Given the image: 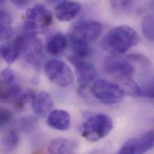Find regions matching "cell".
<instances>
[{
	"mask_svg": "<svg viewBox=\"0 0 154 154\" xmlns=\"http://www.w3.org/2000/svg\"><path fill=\"white\" fill-rule=\"evenodd\" d=\"M140 41L137 32L131 27L122 25L115 27L103 37V49L114 54H123Z\"/></svg>",
	"mask_w": 154,
	"mask_h": 154,
	"instance_id": "1",
	"label": "cell"
},
{
	"mask_svg": "<svg viewBox=\"0 0 154 154\" xmlns=\"http://www.w3.org/2000/svg\"><path fill=\"white\" fill-rule=\"evenodd\" d=\"M113 125L110 116L104 113H98L82 124L81 134L86 140L96 142L106 137L112 131Z\"/></svg>",
	"mask_w": 154,
	"mask_h": 154,
	"instance_id": "2",
	"label": "cell"
},
{
	"mask_svg": "<svg viewBox=\"0 0 154 154\" xmlns=\"http://www.w3.org/2000/svg\"><path fill=\"white\" fill-rule=\"evenodd\" d=\"M91 90L97 100L107 105L121 102L125 94L120 85L103 79L94 81Z\"/></svg>",
	"mask_w": 154,
	"mask_h": 154,
	"instance_id": "3",
	"label": "cell"
},
{
	"mask_svg": "<svg viewBox=\"0 0 154 154\" xmlns=\"http://www.w3.org/2000/svg\"><path fill=\"white\" fill-rule=\"evenodd\" d=\"M44 71L48 78L60 87H67L74 80V75L69 66L63 61L52 60L46 63Z\"/></svg>",
	"mask_w": 154,
	"mask_h": 154,
	"instance_id": "4",
	"label": "cell"
},
{
	"mask_svg": "<svg viewBox=\"0 0 154 154\" xmlns=\"http://www.w3.org/2000/svg\"><path fill=\"white\" fill-rule=\"evenodd\" d=\"M103 31V25L100 22L92 20H82L73 25L69 35L89 43L98 38Z\"/></svg>",
	"mask_w": 154,
	"mask_h": 154,
	"instance_id": "5",
	"label": "cell"
},
{
	"mask_svg": "<svg viewBox=\"0 0 154 154\" xmlns=\"http://www.w3.org/2000/svg\"><path fill=\"white\" fill-rule=\"evenodd\" d=\"M154 136L152 131H149L140 137L133 138L126 141L119 148L121 154H142L154 148Z\"/></svg>",
	"mask_w": 154,
	"mask_h": 154,
	"instance_id": "6",
	"label": "cell"
},
{
	"mask_svg": "<svg viewBox=\"0 0 154 154\" xmlns=\"http://www.w3.org/2000/svg\"><path fill=\"white\" fill-rule=\"evenodd\" d=\"M69 60L75 66L80 89H85L91 82L95 81L98 73L95 67L92 64L73 56L69 57Z\"/></svg>",
	"mask_w": 154,
	"mask_h": 154,
	"instance_id": "7",
	"label": "cell"
},
{
	"mask_svg": "<svg viewBox=\"0 0 154 154\" xmlns=\"http://www.w3.org/2000/svg\"><path fill=\"white\" fill-rule=\"evenodd\" d=\"M106 72L120 79L131 78L134 69L133 66L126 59L117 55L107 58L104 63Z\"/></svg>",
	"mask_w": 154,
	"mask_h": 154,
	"instance_id": "8",
	"label": "cell"
},
{
	"mask_svg": "<svg viewBox=\"0 0 154 154\" xmlns=\"http://www.w3.org/2000/svg\"><path fill=\"white\" fill-rule=\"evenodd\" d=\"M42 42L37 38H28L22 52L26 61L33 66H39L43 60Z\"/></svg>",
	"mask_w": 154,
	"mask_h": 154,
	"instance_id": "9",
	"label": "cell"
},
{
	"mask_svg": "<svg viewBox=\"0 0 154 154\" xmlns=\"http://www.w3.org/2000/svg\"><path fill=\"white\" fill-rule=\"evenodd\" d=\"M81 6L77 2L62 0L56 6L57 18L62 22H69L76 18L81 11Z\"/></svg>",
	"mask_w": 154,
	"mask_h": 154,
	"instance_id": "10",
	"label": "cell"
},
{
	"mask_svg": "<svg viewBox=\"0 0 154 154\" xmlns=\"http://www.w3.org/2000/svg\"><path fill=\"white\" fill-rule=\"evenodd\" d=\"M31 103L34 113L41 117L45 116L50 113L54 107L53 100L50 94L46 91L35 94Z\"/></svg>",
	"mask_w": 154,
	"mask_h": 154,
	"instance_id": "11",
	"label": "cell"
},
{
	"mask_svg": "<svg viewBox=\"0 0 154 154\" xmlns=\"http://www.w3.org/2000/svg\"><path fill=\"white\" fill-rule=\"evenodd\" d=\"M47 123L52 128L59 131H66L70 127L71 116L64 110H54L49 113Z\"/></svg>",
	"mask_w": 154,
	"mask_h": 154,
	"instance_id": "12",
	"label": "cell"
},
{
	"mask_svg": "<svg viewBox=\"0 0 154 154\" xmlns=\"http://www.w3.org/2000/svg\"><path fill=\"white\" fill-rule=\"evenodd\" d=\"M69 45L68 38L61 33H55L49 37L46 42L47 52L52 56H60L66 51Z\"/></svg>",
	"mask_w": 154,
	"mask_h": 154,
	"instance_id": "13",
	"label": "cell"
},
{
	"mask_svg": "<svg viewBox=\"0 0 154 154\" xmlns=\"http://www.w3.org/2000/svg\"><path fill=\"white\" fill-rule=\"evenodd\" d=\"M76 150V144L67 139L56 138L49 144L48 151L50 154H73Z\"/></svg>",
	"mask_w": 154,
	"mask_h": 154,
	"instance_id": "14",
	"label": "cell"
},
{
	"mask_svg": "<svg viewBox=\"0 0 154 154\" xmlns=\"http://www.w3.org/2000/svg\"><path fill=\"white\" fill-rule=\"evenodd\" d=\"M69 44L73 57L78 59H83L88 57L90 54V47L89 43L76 38L75 37L69 35Z\"/></svg>",
	"mask_w": 154,
	"mask_h": 154,
	"instance_id": "15",
	"label": "cell"
},
{
	"mask_svg": "<svg viewBox=\"0 0 154 154\" xmlns=\"http://www.w3.org/2000/svg\"><path fill=\"white\" fill-rule=\"evenodd\" d=\"M20 141L18 133L10 130L5 133L1 141V149L6 154L13 152L17 148Z\"/></svg>",
	"mask_w": 154,
	"mask_h": 154,
	"instance_id": "16",
	"label": "cell"
},
{
	"mask_svg": "<svg viewBox=\"0 0 154 154\" xmlns=\"http://www.w3.org/2000/svg\"><path fill=\"white\" fill-rule=\"evenodd\" d=\"M23 92L21 87L14 84H5L0 82V101H14Z\"/></svg>",
	"mask_w": 154,
	"mask_h": 154,
	"instance_id": "17",
	"label": "cell"
},
{
	"mask_svg": "<svg viewBox=\"0 0 154 154\" xmlns=\"http://www.w3.org/2000/svg\"><path fill=\"white\" fill-rule=\"evenodd\" d=\"M12 17L8 12L0 10V43L8 40L12 35Z\"/></svg>",
	"mask_w": 154,
	"mask_h": 154,
	"instance_id": "18",
	"label": "cell"
},
{
	"mask_svg": "<svg viewBox=\"0 0 154 154\" xmlns=\"http://www.w3.org/2000/svg\"><path fill=\"white\" fill-rule=\"evenodd\" d=\"M20 54L19 50L13 42L4 43L0 47V55L7 64L14 63Z\"/></svg>",
	"mask_w": 154,
	"mask_h": 154,
	"instance_id": "19",
	"label": "cell"
},
{
	"mask_svg": "<svg viewBox=\"0 0 154 154\" xmlns=\"http://www.w3.org/2000/svg\"><path fill=\"white\" fill-rule=\"evenodd\" d=\"M120 81L122 83L121 87L123 89L125 94L134 96H140V86L131 79V78H124L120 79Z\"/></svg>",
	"mask_w": 154,
	"mask_h": 154,
	"instance_id": "20",
	"label": "cell"
},
{
	"mask_svg": "<svg viewBox=\"0 0 154 154\" xmlns=\"http://www.w3.org/2000/svg\"><path fill=\"white\" fill-rule=\"evenodd\" d=\"M142 32L145 37L150 42L154 41V17L152 16H146L142 22Z\"/></svg>",
	"mask_w": 154,
	"mask_h": 154,
	"instance_id": "21",
	"label": "cell"
},
{
	"mask_svg": "<svg viewBox=\"0 0 154 154\" xmlns=\"http://www.w3.org/2000/svg\"><path fill=\"white\" fill-rule=\"evenodd\" d=\"M37 124V118L32 116H26L21 118L18 122L19 128L25 133L32 131Z\"/></svg>",
	"mask_w": 154,
	"mask_h": 154,
	"instance_id": "22",
	"label": "cell"
},
{
	"mask_svg": "<svg viewBox=\"0 0 154 154\" xmlns=\"http://www.w3.org/2000/svg\"><path fill=\"white\" fill-rule=\"evenodd\" d=\"M47 8L46 7L41 4H36L34 7L29 8L26 11V18L27 20H33L37 22L40 19L42 14ZM38 24V23H37Z\"/></svg>",
	"mask_w": 154,
	"mask_h": 154,
	"instance_id": "23",
	"label": "cell"
},
{
	"mask_svg": "<svg viewBox=\"0 0 154 154\" xmlns=\"http://www.w3.org/2000/svg\"><path fill=\"white\" fill-rule=\"evenodd\" d=\"M23 32L25 37L35 38L38 34V25L35 21L26 20L23 26Z\"/></svg>",
	"mask_w": 154,
	"mask_h": 154,
	"instance_id": "24",
	"label": "cell"
},
{
	"mask_svg": "<svg viewBox=\"0 0 154 154\" xmlns=\"http://www.w3.org/2000/svg\"><path fill=\"white\" fill-rule=\"evenodd\" d=\"M35 95V93L32 89H28L25 92H23L21 95L14 101L15 106L18 109L23 108L25 104L32 101Z\"/></svg>",
	"mask_w": 154,
	"mask_h": 154,
	"instance_id": "25",
	"label": "cell"
},
{
	"mask_svg": "<svg viewBox=\"0 0 154 154\" xmlns=\"http://www.w3.org/2000/svg\"><path fill=\"white\" fill-rule=\"evenodd\" d=\"M140 88V96L151 99L154 98V80L152 79L149 81L145 83Z\"/></svg>",
	"mask_w": 154,
	"mask_h": 154,
	"instance_id": "26",
	"label": "cell"
},
{
	"mask_svg": "<svg viewBox=\"0 0 154 154\" xmlns=\"http://www.w3.org/2000/svg\"><path fill=\"white\" fill-rule=\"evenodd\" d=\"M15 79V75L13 71L10 68L4 69L0 75V82L5 84H11Z\"/></svg>",
	"mask_w": 154,
	"mask_h": 154,
	"instance_id": "27",
	"label": "cell"
},
{
	"mask_svg": "<svg viewBox=\"0 0 154 154\" xmlns=\"http://www.w3.org/2000/svg\"><path fill=\"white\" fill-rule=\"evenodd\" d=\"M133 0H110L112 8L116 10H124L129 8Z\"/></svg>",
	"mask_w": 154,
	"mask_h": 154,
	"instance_id": "28",
	"label": "cell"
},
{
	"mask_svg": "<svg viewBox=\"0 0 154 154\" xmlns=\"http://www.w3.org/2000/svg\"><path fill=\"white\" fill-rule=\"evenodd\" d=\"M42 27H48L53 22V15L51 11L46 9L40 16L37 22Z\"/></svg>",
	"mask_w": 154,
	"mask_h": 154,
	"instance_id": "29",
	"label": "cell"
},
{
	"mask_svg": "<svg viewBox=\"0 0 154 154\" xmlns=\"http://www.w3.org/2000/svg\"><path fill=\"white\" fill-rule=\"evenodd\" d=\"M11 118V113L8 110L0 108V128L9 124Z\"/></svg>",
	"mask_w": 154,
	"mask_h": 154,
	"instance_id": "30",
	"label": "cell"
},
{
	"mask_svg": "<svg viewBox=\"0 0 154 154\" xmlns=\"http://www.w3.org/2000/svg\"><path fill=\"white\" fill-rule=\"evenodd\" d=\"M10 1L15 6L20 8H23L27 7L29 4H30L32 0H10Z\"/></svg>",
	"mask_w": 154,
	"mask_h": 154,
	"instance_id": "31",
	"label": "cell"
},
{
	"mask_svg": "<svg viewBox=\"0 0 154 154\" xmlns=\"http://www.w3.org/2000/svg\"><path fill=\"white\" fill-rule=\"evenodd\" d=\"M46 1H48V2H55L57 1L58 0H46Z\"/></svg>",
	"mask_w": 154,
	"mask_h": 154,
	"instance_id": "32",
	"label": "cell"
},
{
	"mask_svg": "<svg viewBox=\"0 0 154 154\" xmlns=\"http://www.w3.org/2000/svg\"><path fill=\"white\" fill-rule=\"evenodd\" d=\"M5 0H0V3H2L3 2H4Z\"/></svg>",
	"mask_w": 154,
	"mask_h": 154,
	"instance_id": "33",
	"label": "cell"
}]
</instances>
